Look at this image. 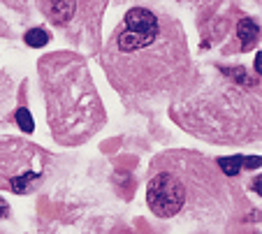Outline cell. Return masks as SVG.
I'll return each mask as SVG.
<instances>
[{
	"instance_id": "52a82bcc",
	"label": "cell",
	"mask_w": 262,
	"mask_h": 234,
	"mask_svg": "<svg viewBox=\"0 0 262 234\" xmlns=\"http://www.w3.org/2000/svg\"><path fill=\"white\" fill-rule=\"evenodd\" d=\"M26 44L28 46H35V49H40V46H45V44H49V35H47L42 28H33V30H28L26 33Z\"/></svg>"
},
{
	"instance_id": "5b68a950",
	"label": "cell",
	"mask_w": 262,
	"mask_h": 234,
	"mask_svg": "<svg viewBox=\"0 0 262 234\" xmlns=\"http://www.w3.org/2000/svg\"><path fill=\"white\" fill-rule=\"evenodd\" d=\"M237 33H239V40L244 42V46H251L253 42L257 40V35H260V28H257L255 21L244 19V21H239Z\"/></svg>"
},
{
	"instance_id": "9c48e42d",
	"label": "cell",
	"mask_w": 262,
	"mask_h": 234,
	"mask_svg": "<svg viewBox=\"0 0 262 234\" xmlns=\"http://www.w3.org/2000/svg\"><path fill=\"white\" fill-rule=\"evenodd\" d=\"M242 165H246V167H251V170H257V167L262 165V160H260V155H251V158L242 160Z\"/></svg>"
},
{
	"instance_id": "277c9868",
	"label": "cell",
	"mask_w": 262,
	"mask_h": 234,
	"mask_svg": "<svg viewBox=\"0 0 262 234\" xmlns=\"http://www.w3.org/2000/svg\"><path fill=\"white\" fill-rule=\"evenodd\" d=\"M77 12V0H49V16L54 24L65 26Z\"/></svg>"
},
{
	"instance_id": "8fae6325",
	"label": "cell",
	"mask_w": 262,
	"mask_h": 234,
	"mask_svg": "<svg viewBox=\"0 0 262 234\" xmlns=\"http://www.w3.org/2000/svg\"><path fill=\"white\" fill-rule=\"evenodd\" d=\"M253 188H255V190H257V193H260V188H262V183H260V176H257V179H255V181H253Z\"/></svg>"
},
{
	"instance_id": "7a4b0ae2",
	"label": "cell",
	"mask_w": 262,
	"mask_h": 234,
	"mask_svg": "<svg viewBox=\"0 0 262 234\" xmlns=\"http://www.w3.org/2000/svg\"><path fill=\"white\" fill-rule=\"evenodd\" d=\"M56 77H60V81L47 77L49 125L65 144L81 142L89 132H95L93 119L102 121L100 116H93V109L100 111L98 95L91 84L93 79L86 75L81 60H68L56 70Z\"/></svg>"
},
{
	"instance_id": "6da1fadb",
	"label": "cell",
	"mask_w": 262,
	"mask_h": 234,
	"mask_svg": "<svg viewBox=\"0 0 262 234\" xmlns=\"http://www.w3.org/2000/svg\"><path fill=\"white\" fill-rule=\"evenodd\" d=\"M186 63V37H181L177 24L146 7L130 10L109 42L107 72L125 90L158 88Z\"/></svg>"
},
{
	"instance_id": "ba28073f",
	"label": "cell",
	"mask_w": 262,
	"mask_h": 234,
	"mask_svg": "<svg viewBox=\"0 0 262 234\" xmlns=\"http://www.w3.org/2000/svg\"><path fill=\"white\" fill-rule=\"evenodd\" d=\"M16 123H19V128L24 130V132H33V130H35L33 116H30L28 109H19V111H16Z\"/></svg>"
},
{
	"instance_id": "30bf717a",
	"label": "cell",
	"mask_w": 262,
	"mask_h": 234,
	"mask_svg": "<svg viewBox=\"0 0 262 234\" xmlns=\"http://www.w3.org/2000/svg\"><path fill=\"white\" fill-rule=\"evenodd\" d=\"M255 72H257V77L262 75V51H257V56H255Z\"/></svg>"
},
{
	"instance_id": "3957f363",
	"label": "cell",
	"mask_w": 262,
	"mask_h": 234,
	"mask_svg": "<svg viewBox=\"0 0 262 234\" xmlns=\"http://www.w3.org/2000/svg\"><path fill=\"white\" fill-rule=\"evenodd\" d=\"M188 190L181 179H177L169 172H160L146 185V204L160 218H172L186 204Z\"/></svg>"
},
{
	"instance_id": "8992f818",
	"label": "cell",
	"mask_w": 262,
	"mask_h": 234,
	"mask_svg": "<svg viewBox=\"0 0 262 234\" xmlns=\"http://www.w3.org/2000/svg\"><path fill=\"white\" fill-rule=\"evenodd\" d=\"M242 155H230V158H221L218 160V165H221V170L223 174H228V176H237L239 170H242Z\"/></svg>"
}]
</instances>
